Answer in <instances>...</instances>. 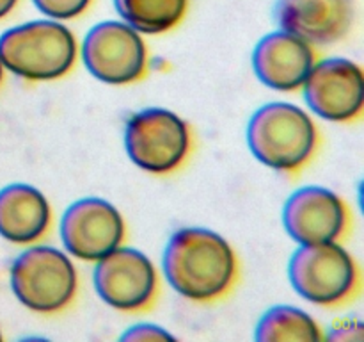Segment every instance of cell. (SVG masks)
I'll use <instances>...</instances> for the list:
<instances>
[{
  "instance_id": "277c9868",
  "label": "cell",
  "mask_w": 364,
  "mask_h": 342,
  "mask_svg": "<svg viewBox=\"0 0 364 342\" xmlns=\"http://www.w3.org/2000/svg\"><path fill=\"white\" fill-rule=\"evenodd\" d=\"M77 269L66 253L52 246H32L11 266V289L21 305L38 314L66 309L77 292Z\"/></svg>"
},
{
  "instance_id": "4fadbf2b",
  "label": "cell",
  "mask_w": 364,
  "mask_h": 342,
  "mask_svg": "<svg viewBox=\"0 0 364 342\" xmlns=\"http://www.w3.org/2000/svg\"><path fill=\"white\" fill-rule=\"evenodd\" d=\"M315 64L309 43L288 31L270 32L252 52V68L259 81L276 91H295Z\"/></svg>"
},
{
  "instance_id": "6da1fadb",
  "label": "cell",
  "mask_w": 364,
  "mask_h": 342,
  "mask_svg": "<svg viewBox=\"0 0 364 342\" xmlns=\"http://www.w3.org/2000/svg\"><path fill=\"white\" fill-rule=\"evenodd\" d=\"M164 274L171 287L192 301H210L231 287L237 256L230 242L208 228H181L164 249Z\"/></svg>"
},
{
  "instance_id": "ffe728a7",
  "label": "cell",
  "mask_w": 364,
  "mask_h": 342,
  "mask_svg": "<svg viewBox=\"0 0 364 342\" xmlns=\"http://www.w3.org/2000/svg\"><path fill=\"white\" fill-rule=\"evenodd\" d=\"M2 63H0V82H2V73H4V71H2Z\"/></svg>"
},
{
  "instance_id": "2e32d148",
  "label": "cell",
  "mask_w": 364,
  "mask_h": 342,
  "mask_svg": "<svg viewBox=\"0 0 364 342\" xmlns=\"http://www.w3.org/2000/svg\"><path fill=\"white\" fill-rule=\"evenodd\" d=\"M255 338L258 342L281 341H322L318 324L297 306L277 305L267 310L256 326Z\"/></svg>"
},
{
  "instance_id": "8fae6325",
  "label": "cell",
  "mask_w": 364,
  "mask_h": 342,
  "mask_svg": "<svg viewBox=\"0 0 364 342\" xmlns=\"http://www.w3.org/2000/svg\"><path fill=\"white\" fill-rule=\"evenodd\" d=\"M283 224L299 244L333 242L347 228V209L343 200L331 189L308 185L297 189L287 200Z\"/></svg>"
},
{
  "instance_id": "ac0fdd59",
  "label": "cell",
  "mask_w": 364,
  "mask_h": 342,
  "mask_svg": "<svg viewBox=\"0 0 364 342\" xmlns=\"http://www.w3.org/2000/svg\"><path fill=\"white\" fill-rule=\"evenodd\" d=\"M121 341H174V337L156 324H137L124 331Z\"/></svg>"
},
{
  "instance_id": "5b68a950",
  "label": "cell",
  "mask_w": 364,
  "mask_h": 342,
  "mask_svg": "<svg viewBox=\"0 0 364 342\" xmlns=\"http://www.w3.org/2000/svg\"><path fill=\"white\" fill-rule=\"evenodd\" d=\"M291 287L315 305H336L358 285V267L350 253L336 241L301 244L288 266Z\"/></svg>"
},
{
  "instance_id": "8992f818",
  "label": "cell",
  "mask_w": 364,
  "mask_h": 342,
  "mask_svg": "<svg viewBox=\"0 0 364 342\" xmlns=\"http://www.w3.org/2000/svg\"><path fill=\"white\" fill-rule=\"evenodd\" d=\"M124 148L132 162L155 175L171 173L191 148L188 127L178 114L162 107L139 110L124 128Z\"/></svg>"
},
{
  "instance_id": "52a82bcc",
  "label": "cell",
  "mask_w": 364,
  "mask_h": 342,
  "mask_svg": "<svg viewBox=\"0 0 364 342\" xmlns=\"http://www.w3.org/2000/svg\"><path fill=\"white\" fill-rule=\"evenodd\" d=\"M82 59L92 77L105 84L135 82L146 70V45L141 34L123 21L95 25L82 43Z\"/></svg>"
},
{
  "instance_id": "3957f363",
  "label": "cell",
  "mask_w": 364,
  "mask_h": 342,
  "mask_svg": "<svg viewBox=\"0 0 364 342\" xmlns=\"http://www.w3.org/2000/svg\"><path fill=\"white\" fill-rule=\"evenodd\" d=\"M316 139L313 120L294 103H265L247 125V145L252 155L277 171H295L308 162Z\"/></svg>"
},
{
  "instance_id": "9a60e30c",
  "label": "cell",
  "mask_w": 364,
  "mask_h": 342,
  "mask_svg": "<svg viewBox=\"0 0 364 342\" xmlns=\"http://www.w3.org/2000/svg\"><path fill=\"white\" fill-rule=\"evenodd\" d=\"M124 24L142 34H162L176 27L187 11V0H114Z\"/></svg>"
},
{
  "instance_id": "44dd1931",
  "label": "cell",
  "mask_w": 364,
  "mask_h": 342,
  "mask_svg": "<svg viewBox=\"0 0 364 342\" xmlns=\"http://www.w3.org/2000/svg\"><path fill=\"white\" fill-rule=\"evenodd\" d=\"M0 341H2V335H0Z\"/></svg>"
},
{
  "instance_id": "ba28073f",
  "label": "cell",
  "mask_w": 364,
  "mask_h": 342,
  "mask_svg": "<svg viewBox=\"0 0 364 342\" xmlns=\"http://www.w3.org/2000/svg\"><path fill=\"white\" fill-rule=\"evenodd\" d=\"M92 281L100 298L123 312L141 310L156 291V271L151 260L135 248H119L98 260Z\"/></svg>"
},
{
  "instance_id": "e0dca14e",
  "label": "cell",
  "mask_w": 364,
  "mask_h": 342,
  "mask_svg": "<svg viewBox=\"0 0 364 342\" xmlns=\"http://www.w3.org/2000/svg\"><path fill=\"white\" fill-rule=\"evenodd\" d=\"M38 11L52 20H71L89 7L91 0H32Z\"/></svg>"
},
{
  "instance_id": "7a4b0ae2",
  "label": "cell",
  "mask_w": 364,
  "mask_h": 342,
  "mask_svg": "<svg viewBox=\"0 0 364 342\" xmlns=\"http://www.w3.org/2000/svg\"><path fill=\"white\" fill-rule=\"evenodd\" d=\"M77 41L68 27L53 20H36L0 36V63L27 81H53L71 70Z\"/></svg>"
},
{
  "instance_id": "9c48e42d",
  "label": "cell",
  "mask_w": 364,
  "mask_h": 342,
  "mask_svg": "<svg viewBox=\"0 0 364 342\" xmlns=\"http://www.w3.org/2000/svg\"><path fill=\"white\" fill-rule=\"evenodd\" d=\"M60 239L77 259L100 260L123 242V216L102 198L77 200L63 214Z\"/></svg>"
},
{
  "instance_id": "d6986e66",
  "label": "cell",
  "mask_w": 364,
  "mask_h": 342,
  "mask_svg": "<svg viewBox=\"0 0 364 342\" xmlns=\"http://www.w3.org/2000/svg\"><path fill=\"white\" fill-rule=\"evenodd\" d=\"M18 4V0H0V18L7 16L11 11L14 9V6Z\"/></svg>"
},
{
  "instance_id": "5bb4252c",
  "label": "cell",
  "mask_w": 364,
  "mask_h": 342,
  "mask_svg": "<svg viewBox=\"0 0 364 342\" xmlns=\"http://www.w3.org/2000/svg\"><path fill=\"white\" fill-rule=\"evenodd\" d=\"M52 210L41 191L28 184H11L0 191V235L14 244H28L43 237Z\"/></svg>"
},
{
  "instance_id": "30bf717a",
  "label": "cell",
  "mask_w": 364,
  "mask_h": 342,
  "mask_svg": "<svg viewBox=\"0 0 364 342\" xmlns=\"http://www.w3.org/2000/svg\"><path fill=\"white\" fill-rule=\"evenodd\" d=\"M309 109L329 121H350L363 113V70L343 57H331L313 64L304 84Z\"/></svg>"
},
{
  "instance_id": "7c38bea8",
  "label": "cell",
  "mask_w": 364,
  "mask_h": 342,
  "mask_svg": "<svg viewBox=\"0 0 364 342\" xmlns=\"http://www.w3.org/2000/svg\"><path fill=\"white\" fill-rule=\"evenodd\" d=\"M277 25L308 43L329 45L350 31L354 0H277Z\"/></svg>"
}]
</instances>
